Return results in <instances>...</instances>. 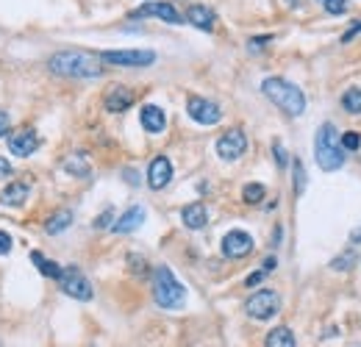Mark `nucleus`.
<instances>
[{
  "label": "nucleus",
  "instance_id": "f3484780",
  "mask_svg": "<svg viewBox=\"0 0 361 347\" xmlns=\"http://www.w3.org/2000/svg\"><path fill=\"white\" fill-rule=\"evenodd\" d=\"M181 219H184V225L189 231H200L209 222V211H206L203 203H189V206L181 208Z\"/></svg>",
  "mask_w": 361,
  "mask_h": 347
},
{
  "label": "nucleus",
  "instance_id": "dca6fc26",
  "mask_svg": "<svg viewBox=\"0 0 361 347\" xmlns=\"http://www.w3.org/2000/svg\"><path fill=\"white\" fill-rule=\"evenodd\" d=\"M139 123H142V128L147 134H161L167 128V114H164V109L147 103V106H142V111H139Z\"/></svg>",
  "mask_w": 361,
  "mask_h": 347
},
{
  "label": "nucleus",
  "instance_id": "473e14b6",
  "mask_svg": "<svg viewBox=\"0 0 361 347\" xmlns=\"http://www.w3.org/2000/svg\"><path fill=\"white\" fill-rule=\"evenodd\" d=\"M273 153H275V161H278V167H287L289 156H287V150L281 147V142H273Z\"/></svg>",
  "mask_w": 361,
  "mask_h": 347
},
{
  "label": "nucleus",
  "instance_id": "a211bd4d",
  "mask_svg": "<svg viewBox=\"0 0 361 347\" xmlns=\"http://www.w3.org/2000/svg\"><path fill=\"white\" fill-rule=\"evenodd\" d=\"M144 222V208L142 206H131L114 225H111V231L114 233H134L139 225Z\"/></svg>",
  "mask_w": 361,
  "mask_h": 347
},
{
  "label": "nucleus",
  "instance_id": "6e6552de",
  "mask_svg": "<svg viewBox=\"0 0 361 347\" xmlns=\"http://www.w3.org/2000/svg\"><path fill=\"white\" fill-rule=\"evenodd\" d=\"M103 64L111 67H150L156 62L153 50H103L100 53Z\"/></svg>",
  "mask_w": 361,
  "mask_h": 347
},
{
  "label": "nucleus",
  "instance_id": "bb28decb",
  "mask_svg": "<svg viewBox=\"0 0 361 347\" xmlns=\"http://www.w3.org/2000/svg\"><path fill=\"white\" fill-rule=\"evenodd\" d=\"M317 6H320L322 11H328L331 17H339V14H345V11H348L350 0H317Z\"/></svg>",
  "mask_w": 361,
  "mask_h": 347
},
{
  "label": "nucleus",
  "instance_id": "2f4dec72",
  "mask_svg": "<svg viewBox=\"0 0 361 347\" xmlns=\"http://www.w3.org/2000/svg\"><path fill=\"white\" fill-rule=\"evenodd\" d=\"M267 42H273V36H270V34H267V36H253V39L247 42V48L256 53V50H264V48H267Z\"/></svg>",
  "mask_w": 361,
  "mask_h": 347
},
{
  "label": "nucleus",
  "instance_id": "f8f14e48",
  "mask_svg": "<svg viewBox=\"0 0 361 347\" xmlns=\"http://www.w3.org/2000/svg\"><path fill=\"white\" fill-rule=\"evenodd\" d=\"M170 181H172V161L167 156H156L147 167V186L153 192H161Z\"/></svg>",
  "mask_w": 361,
  "mask_h": 347
},
{
  "label": "nucleus",
  "instance_id": "9d476101",
  "mask_svg": "<svg viewBox=\"0 0 361 347\" xmlns=\"http://www.w3.org/2000/svg\"><path fill=\"white\" fill-rule=\"evenodd\" d=\"M186 114L198 125H217L222 120V109L217 106L214 100H206V97H198V95H192L186 100Z\"/></svg>",
  "mask_w": 361,
  "mask_h": 347
},
{
  "label": "nucleus",
  "instance_id": "2eb2a0df",
  "mask_svg": "<svg viewBox=\"0 0 361 347\" xmlns=\"http://www.w3.org/2000/svg\"><path fill=\"white\" fill-rule=\"evenodd\" d=\"M103 106L111 114H123V111H128L134 106V92L128 86H111L106 92V97H103Z\"/></svg>",
  "mask_w": 361,
  "mask_h": 347
},
{
  "label": "nucleus",
  "instance_id": "4c0bfd02",
  "mask_svg": "<svg viewBox=\"0 0 361 347\" xmlns=\"http://www.w3.org/2000/svg\"><path fill=\"white\" fill-rule=\"evenodd\" d=\"M8 125H11L8 114H6V111H0V137H3V134H8Z\"/></svg>",
  "mask_w": 361,
  "mask_h": 347
},
{
  "label": "nucleus",
  "instance_id": "9b49d317",
  "mask_svg": "<svg viewBox=\"0 0 361 347\" xmlns=\"http://www.w3.org/2000/svg\"><path fill=\"white\" fill-rule=\"evenodd\" d=\"M253 247H256V242H253V236L247 231L233 228V231H228L222 236V256L225 259H245V256L253 253Z\"/></svg>",
  "mask_w": 361,
  "mask_h": 347
},
{
  "label": "nucleus",
  "instance_id": "a19ab883",
  "mask_svg": "<svg viewBox=\"0 0 361 347\" xmlns=\"http://www.w3.org/2000/svg\"><path fill=\"white\" fill-rule=\"evenodd\" d=\"M284 3H287L289 8H300V6L306 3V0H284Z\"/></svg>",
  "mask_w": 361,
  "mask_h": 347
},
{
  "label": "nucleus",
  "instance_id": "f704fd0d",
  "mask_svg": "<svg viewBox=\"0 0 361 347\" xmlns=\"http://www.w3.org/2000/svg\"><path fill=\"white\" fill-rule=\"evenodd\" d=\"M11 175H14V167L8 164V158H3V156H0V181H8Z\"/></svg>",
  "mask_w": 361,
  "mask_h": 347
},
{
  "label": "nucleus",
  "instance_id": "39448f33",
  "mask_svg": "<svg viewBox=\"0 0 361 347\" xmlns=\"http://www.w3.org/2000/svg\"><path fill=\"white\" fill-rule=\"evenodd\" d=\"M245 311H247V317L261 320V322H264V320H273V317L281 311V294L273 292V289H259V292H253V294L247 297Z\"/></svg>",
  "mask_w": 361,
  "mask_h": 347
},
{
  "label": "nucleus",
  "instance_id": "7ed1b4c3",
  "mask_svg": "<svg viewBox=\"0 0 361 347\" xmlns=\"http://www.w3.org/2000/svg\"><path fill=\"white\" fill-rule=\"evenodd\" d=\"M261 92L287 114V117H300L306 111V95L300 86H294L287 78H264Z\"/></svg>",
  "mask_w": 361,
  "mask_h": 347
},
{
  "label": "nucleus",
  "instance_id": "423d86ee",
  "mask_svg": "<svg viewBox=\"0 0 361 347\" xmlns=\"http://www.w3.org/2000/svg\"><path fill=\"white\" fill-rule=\"evenodd\" d=\"M59 286H62V292L67 294V297H75V300H92V283H89V278L83 275L75 264H70V267H64L62 270V275H59Z\"/></svg>",
  "mask_w": 361,
  "mask_h": 347
},
{
  "label": "nucleus",
  "instance_id": "0eeeda50",
  "mask_svg": "<svg viewBox=\"0 0 361 347\" xmlns=\"http://www.w3.org/2000/svg\"><path fill=\"white\" fill-rule=\"evenodd\" d=\"M128 17H131V20H139V17H158V20L170 22V25H184V14H181L170 0H147V3H142L139 8H134Z\"/></svg>",
  "mask_w": 361,
  "mask_h": 347
},
{
  "label": "nucleus",
  "instance_id": "a878e982",
  "mask_svg": "<svg viewBox=\"0 0 361 347\" xmlns=\"http://www.w3.org/2000/svg\"><path fill=\"white\" fill-rule=\"evenodd\" d=\"M353 264H356V253H353V250H345L342 256H336V259L331 261V270L348 273V270H353Z\"/></svg>",
  "mask_w": 361,
  "mask_h": 347
},
{
  "label": "nucleus",
  "instance_id": "aec40b11",
  "mask_svg": "<svg viewBox=\"0 0 361 347\" xmlns=\"http://www.w3.org/2000/svg\"><path fill=\"white\" fill-rule=\"evenodd\" d=\"M62 167H64V172H70L75 178H89V175H92V167H89V161H86L83 153H72V156H67Z\"/></svg>",
  "mask_w": 361,
  "mask_h": 347
},
{
  "label": "nucleus",
  "instance_id": "c9c22d12",
  "mask_svg": "<svg viewBox=\"0 0 361 347\" xmlns=\"http://www.w3.org/2000/svg\"><path fill=\"white\" fill-rule=\"evenodd\" d=\"M356 34H361V20H356V25H353V28H350V31L342 36V45H350V42L356 39Z\"/></svg>",
  "mask_w": 361,
  "mask_h": 347
},
{
  "label": "nucleus",
  "instance_id": "393cba45",
  "mask_svg": "<svg viewBox=\"0 0 361 347\" xmlns=\"http://www.w3.org/2000/svg\"><path fill=\"white\" fill-rule=\"evenodd\" d=\"M264 195H267V189L261 184H245V189H242V200L247 206H259L264 200Z\"/></svg>",
  "mask_w": 361,
  "mask_h": 347
},
{
  "label": "nucleus",
  "instance_id": "f03ea898",
  "mask_svg": "<svg viewBox=\"0 0 361 347\" xmlns=\"http://www.w3.org/2000/svg\"><path fill=\"white\" fill-rule=\"evenodd\" d=\"M314 156H317L320 170H325V172H336V170L345 167V147L339 142V134H336V125L334 123H322L317 128Z\"/></svg>",
  "mask_w": 361,
  "mask_h": 347
},
{
  "label": "nucleus",
  "instance_id": "e433bc0d",
  "mask_svg": "<svg viewBox=\"0 0 361 347\" xmlns=\"http://www.w3.org/2000/svg\"><path fill=\"white\" fill-rule=\"evenodd\" d=\"M267 275H270L267 270H256L253 275H247V280H245V283H247V286H256V283H261V280H264Z\"/></svg>",
  "mask_w": 361,
  "mask_h": 347
},
{
  "label": "nucleus",
  "instance_id": "5701e85b",
  "mask_svg": "<svg viewBox=\"0 0 361 347\" xmlns=\"http://www.w3.org/2000/svg\"><path fill=\"white\" fill-rule=\"evenodd\" d=\"M264 347H294V334L289 328H273L267 334V342Z\"/></svg>",
  "mask_w": 361,
  "mask_h": 347
},
{
  "label": "nucleus",
  "instance_id": "58836bf2",
  "mask_svg": "<svg viewBox=\"0 0 361 347\" xmlns=\"http://www.w3.org/2000/svg\"><path fill=\"white\" fill-rule=\"evenodd\" d=\"M125 181H128L131 186H137V184H139V178H137V172H134V170H125Z\"/></svg>",
  "mask_w": 361,
  "mask_h": 347
},
{
  "label": "nucleus",
  "instance_id": "f257e3e1",
  "mask_svg": "<svg viewBox=\"0 0 361 347\" xmlns=\"http://www.w3.org/2000/svg\"><path fill=\"white\" fill-rule=\"evenodd\" d=\"M48 69L62 78H100L103 59L89 50H59L48 59Z\"/></svg>",
  "mask_w": 361,
  "mask_h": 347
},
{
  "label": "nucleus",
  "instance_id": "412c9836",
  "mask_svg": "<svg viewBox=\"0 0 361 347\" xmlns=\"http://www.w3.org/2000/svg\"><path fill=\"white\" fill-rule=\"evenodd\" d=\"M70 225H72V211L70 208H62V211H56V214H50V217H48L45 231H48L50 236H56V233H64Z\"/></svg>",
  "mask_w": 361,
  "mask_h": 347
},
{
  "label": "nucleus",
  "instance_id": "79ce46f5",
  "mask_svg": "<svg viewBox=\"0 0 361 347\" xmlns=\"http://www.w3.org/2000/svg\"><path fill=\"white\" fill-rule=\"evenodd\" d=\"M359 347H361V345H359Z\"/></svg>",
  "mask_w": 361,
  "mask_h": 347
},
{
  "label": "nucleus",
  "instance_id": "c756f323",
  "mask_svg": "<svg viewBox=\"0 0 361 347\" xmlns=\"http://www.w3.org/2000/svg\"><path fill=\"white\" fill-rule=\"evenodd\" d=\"M339 142H342V147H345V150H359V147H361L359 131H348V134H342V137H339Z\"/></svg>",
  "mask_w": 361,
  "mask_h": 347
},
{
  "label": "nucleus",
  "instance_id": "6ab92c4d",
  "mask_svg": "<svg viewBox=\"0 0 361 347\" xmlns=\"http://www.w3.org/2000/svg\"><path fill=\"white\" fill-rule=\"evenodd\" d=\"M28 195H31V186H28L25 181H11V184L3 189L0 203H3V206H22V203L28 200Z\"/></svg>",
  "mask_w": 361,
  "mask_h": 347
},
{
  "label": "nucleus",
  "instance_id": "7c9ffc66",
  "mask_svg": "<svg viewBox=\"0 0 361 347\" xmlns=\"http://www.w3.org/2000/svg\"><path fill=\"white\" fill-rule=\"evenodd\" d=\"M111 225H114V208H106V211L95 219V228H100V231H103V228H111Z\"/></svg>",
  "mask_w": 361,
  "mask_h": 347
},
{
  "label": "nucleus",
  "instance_id": "cd10ccee",
  "mask_svg": "<svg viewBox=\"0 0 361 347\" xmlns=\"http://www.w3.org/2000/svg\"><path fill=\"white\" fill-rule=\"evenodd\" d=\"M128 270H131V273H134L137 278L150 275V267H147V261H144L142 256H137V253H131V256H128Z\"/></svg>",
  "mask_w": 361,
  "mask_h": 347
},
{
  "label": "nucleus",
  "instance_id": "ea45409f",
  "mask_svg": "<svg viewBox=\"0 0 361 347\" xmlns=\"http://www.w3.org/2000/svg\"><path fill=\"white\" fill-rule=\"evenodd\" d=\"M275 267H278V261H275V256H270V259L264 261V267H261V270H267V273H273Z\"/></svg>",
  "mask_w": 361,
  "mask_h": 347
},
{
  "label": "nucleus",
  "instance_id": "72a5a7b5",
  "mask_svg": "<svg viewBox=\"0 0 361 347\" xmlns=\"http://www.w3.org/2000/svg\"><path fill=\"white\" fill-rule=\"evenodd\" d=\"M11 245H14L11 236H8L6 231H0V256H8V253H11Z\"/></svg>",
  "mask_w": 361,
  "mask_h": 347
},
{
  "label": "nucleus",
  "instance_id": "4468645a",
  "mask_svg": "<svg viewBox=\"0 0 361 347\" xmlns=\"http://www.w3.org/2000/svg\"><path fill=\"white\" fill-rule=\"evenodd\" d=\"M184 20H186L189 25H195L198 31H206V34H212L217 28V14L209 6H203V3H192V6L186 8Z\"/></svg>",
  "mask_w": 361,
  "mask_h": 347
},
{
  "label": "nucleus",
  "instance_id": "b1692460",
  "mask_svg": "<svg viewBox=\"0 0 361 347\" xmlns=\"http://www.w3.org/2000/svg\"><path fill=\"white\" fill-rule=\"evenodd\" d=\"M342 109L348 111V114H361V86H350V89H345V95H342Z\"/></svg>",
  "mask_w": 361,
  "mask_h": 347
},
{
  "label": "nucleus",
  "instance_id": "ddd939ff",
  "mask_svg": "<svg viewBox=\"0 0 361 347\" xmlns=\"http://www.w3.org/2000/svg\"><path fill=\"white\" fill-rule=\"evenodd\" d=\"M36 147H39V137H36V131H31V128H20V131H14V134L8 137V150H11V156L28 158Z\"/></svg>",
  "mask_w": 361,
  "mask_h": 347
},
{
  "label": "nucleus",
  "instance_id": "4be33fe9",
  "mask_svg": "<svg viewBox=\"0 0 361 347\" xmlns=\"http://www.w3.org/2000/svg\"><path fill=\"white\" fill-rule=\"evenodd\" d=\"M31 261H34V264L39 267V273H42V275H45V278H53V280H59V275H62V270H64L62 264H56V261L45 259V256H42L39 250H34V253H31Z\"/></svg>",
  "mask_w": 361,
  "mask_h": 347
},
{
  "label": "nucleus",
  "instance_id": "20e7f679",
  "mask_svg": "<svg viewBox=\"0 0 361 347\" xmlns=\"http://www.w3.org/2000/svg\"><path fill=\"white\" fill-rule=\"evenodd\" d=\"M153 300L156 306L167 308V311H175V308H184L186 303V289L178 278L172 275L170 267H156L153 270Z\"/></svg>",
  "mask_w": 361,
  "mask_h": 347
},
{
  "label": "nucleus",
  "instance_id": "1a4fd4ad",
  "mask_svg": "<svg viewBox=\"0 0 361 347\" xmlns=\"http://www.w3.org/2000/svg\"><path fill=\"white\" fill-rule=\"evenodd\" d=\"M245 153H247V137H245L242 128H231V131H225L222 137L217 139V156L222 161H236Z\"/></svg>",
  "mask_w": 361,
  "mask_h": 347
},
{
  "label": "nucleus",
  "instance_id": "c85d7f7f",
  "mask_svg": "<svg viewBox=\"0 0 361 347\" xmlns=\"http://www.w3.org/2000/svg\"><path fill=\"white\" fill-rule=\"evenodd\" d=\"M294 195H303V189H306V170H303V161L300 158H294Z\"/></svg>",
  "mask_w": 361,
  "mask_h": 347
}]
</instances>
